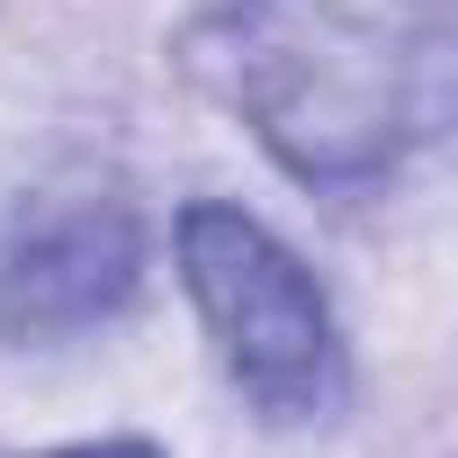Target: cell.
<instances>
[{
	"mask_svg": "<svg viewBox=\"0 0 458 458\" xmlns=\"http://www.w3.org/2000/svg\"><path fill=\"white\" fill-rule=\"evenodd\" d=\"M216 72L306 189L386 180L449 126V0H225Z\"/></svg>",
	"mask_w": 458,
	"mask_h": 458,
	"instance_id": "obj_1",
	"label": "cell"
},
{
	"mask_svg": "<svg viewBox=\"0 0 458 458\" xmlns=\"http://www.w3.org/2000/svg\"><path fill=\"white\" fill-rule=\"evenodd\" d=\"M180 279L234 369V386L270 422H315L342 395V333L315 288V270L270 234L261 216L198 198L180 216Z\"/></svg>",
	"mask_w": 458,
	"mask_h": 458,
	"instance_id": "obj_2",
	"label": "cell"
},
{
	"mask_svg": "<svg viewBox=\"0 0 458 458\" xmlns=\"http://www.w3.org/2000/svg\"><path fill=\"white\" fill-rule=\"evenodd\" d=\"M144 279V234L117 189H55L19 216L0 252V333L10 342H64L108 324Z\"/></svg>",
	"mask_w": 458,
	"mask_h": 458,
	"instance_id": "obj_3",
	"label": "cell"
},
{
	"mask_svg": "<svg viewBox=\"0 0 458 458\" xmlns=\"http://www.w3.org/2000/svg\"><path fill=\"white\" fill-rule=\"evenodd\" d=\"M46 458H162L153 440H81V449H46Z\"/></svg>",
	"mask_w": 458,
	"mask_h": 458,
	"instance_id": "obj_4",
	"label": "cell"
}]
</instances>
